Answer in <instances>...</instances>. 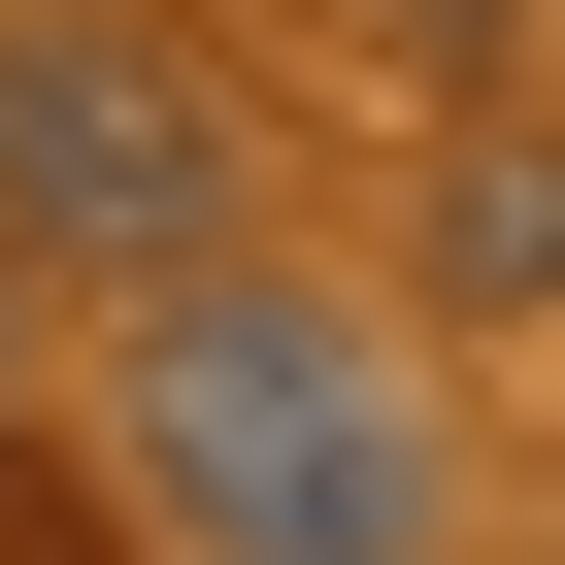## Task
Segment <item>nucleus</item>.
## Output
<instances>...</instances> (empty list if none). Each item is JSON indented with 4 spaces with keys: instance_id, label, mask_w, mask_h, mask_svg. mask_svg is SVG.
Masks as SVG:
<instances>
[{
    "instance_id": "obj_1",
    "label": "nucleus",
    "mask_w": 565,
    "mask_h": 565,
    "mask_svg": "<svg viewBox=\"0 0 565 565\" xmlns=\"http://www.w3.org/2000/svg\"><path fill=\"white\" fill-rule=\"evenodd\" d=\"M134 532L167 565H433V366L300 266H167L134 300Z\"/></svg>"
},
{
    "instance_id": "obj_2",
    "label": "nucleus",
    "mask_w": 565,
    "mask_h": 565,
    "mask_svg": "<svg viewBox=\"0 0 565 565\" xmlns=\"http://www.w3.org/2000/svg\"><path fill=\"white\" fill-rule=\"evenodd\" d=\"M0 266H233V100L100 0L0 34Z\"/></svg>"
},
{
    "instance_id": "obj_3",
    "label": "nucleus",
    "mask_w": 565,
    "mask_h": 565,
    "mask_svg": "<svg viewBox=\"0 0 565 565\" xmlns=\"http://www.w3.org/2000/svg\"><path fill=\"white\" fill-rule=\"evenodd\" d=\"M433 266H466V300H565V134H466L433 167Z\"/></svg>"
}]
</instances>
